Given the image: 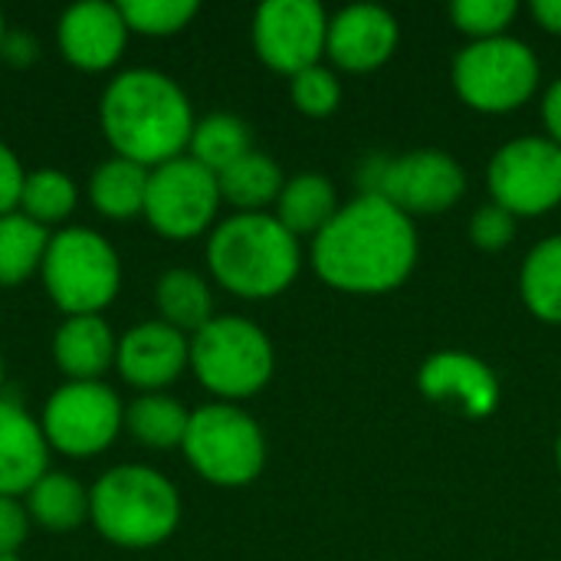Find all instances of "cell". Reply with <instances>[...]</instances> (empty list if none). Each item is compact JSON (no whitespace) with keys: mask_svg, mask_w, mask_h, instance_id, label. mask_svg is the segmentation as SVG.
<instances>
[{"mask_svg":"<svg viewBox=\"0 0 561 561\" xmlns=\"http://www.w3.org/2000/svg\"><path fill=\"white\" fill-rule=\"evenodd\" d=\"M417 230L408 214L378 194H358L312 237L316 276L352 296L398 289L417 266Z\"/></svg>","mask_w":561,"mask_h":561,"instance_id":"cell-1","label":"cell"},{"mask_svg":"<svg viewBox=\"0 0 561 561\" xmlns=\"http://www.w3.org/2000/svg\"><path fill=\"white\" fill-rule=\"evenodd\" d=\"M99 118L115 154L141 168L181 158L197 125L181 85L154 69L115 76L102 95Z\"/></svg>","mask_w":561,"mask_h":561,"instance_id":"cell-2","label":"cell"},{"mask_svg":"<svg viewBox=\"0 0 561 561\" xmlns=\"http://www.w3.org/2000/svg\"><path fill=\"white\" fill-rule=\"evenodd\" d=\"M299 240L273 214H233L207 240L214 279L240 299H273L299 276Z\"/></svg>","mask_w":561,"mask_h":561,"instance_id":"cell-3","label":"cell"},{"mask_svg":"<svg viewBox=\"0 0 561 561\" xmlns=\"http://www.w3.org/2000/svg\"><path fill=\"white\" fill-rule=\"evenodd\" d=\"M89 519L102 539L122 549H151L181 523V500L168 477L151 467H115L89 493Z\"/></svg>","mask_w":561,"mask_h":561,"instance_id":"cell-4","label":"cell"},{"mask_svg":"<svg viewBox=\"0 0 561 561\" xmlns=\"http://www.w3.org/2000/svg\"><path fill=\"white\" fill-rule=\"evenodd\" d=\"M273 345L260 325L240 316H214L191 339V368L197 381L227 398H253L273 378Z\"/></svg>","mask_w":561,"mask_h":561,"instance_id":"cell-5","label":"cell"},{"mask_svg":"<svg viewBox=\"0 0 561 561\" xmlns=\"http://www.w3.org/2000/svg\"><path fill=\"white\" fill-rule=\"evenodd\" d=\"M39 270L49 299L66 316H99L122 286L115 250L89 227H69L49 237Z\"/></svg>","mask_w":561,"mask_h":561,"instance_id":"cell-6","label":"cell"},{"mask_svg":"<svg viewBox=\"0 0 561 561\" xmlns=\"http://www.w3.org/2000/svg\"><path fill=\"white\" fill-rule=\"evenodd\" d=\"M539 59L529 43L503 33L490 39L467 43L454 59L457 95L490 115L516 112L539 89Z\"/></svg>","mask_w":561,"mask_h":561,"instance_id":"cell-7","label":"cell"},{"mask_svg":"<svg viewBox=\"0 0 561 561\" xmlns=\"http://www.w3.org/2000/svg\"><path fill=\"white\" fill-rule=\"evenodd\" d=\"M181 450L187 463L214 486H247L266 463L260 424L233 404L197 408L187 421Z\"/></svg>","mask_w":561,"mask_h":561,"instance_id":"cell-8","label":"cell"},{"mask_svg":"<svg viewBox=\"0 0 561 561\" xmlns=\"http://www.w3.org/2000/svg\"><path fill=\"white\" fill-rule=\"evenodd\" d=\"M362 194H378L414 220L450 210L467 191V171L440 148H417L398 158L375 154L362 168Z\"/></svg>","mask_w":561,"mask_h":561,"instance_id":"cell-9","label":"cell"},{"mask_svg":"<svg viewBox=\"0 0 561 561\" xmlns=\"http://www.w3.org/2000/svg\"><path fill=\"white\" fill-rule=\"evenodd\" d=\"M493 204L513 217H539L561 204V148L549 135L506 141L486 171Z\"/></svg>","mask_w":561,"mask_h":561,"instance_id":"cell-10","label":"cell"},{"mask_svg":"<svg viewBox=\"0 0 561 561\" xmlns=\"http://www.w3.org/2000/svg\"><path fill=\"white\" fill-rule=\"evenodd\" d=\"M125 424L118 394L102 381H66L43 408L46 444L66 457H95L112 447Z\"/></svg>","mask_w":561,"mask_h":561,"instance_id":"cell-11","label":"cell"},{"mask_svg":"<svg viewBox=\"0 0 561 561\" xmlns=\"http://www.w3.org/2000/svg\"><path fill=\"white\" fill-rule=\"evenodd\" d=\"M220 207L217 174L197 164L194 158H174L151 171L145 217L168 240L201 237Z\"/></svg>","mask_w":561,"mask_h":561,"instance_id":"cell-12","label":"cell"},{"mask_svg":"<svg viewBox=\"0 0 561 561\" xmlns=\"http://www.w3.org/2000/svg\"><path fill=\"white\" fill-rule=\"evenodd\" d=\"M325 39L329 16L316 0H266L253 16L256 56L289 79L309 66H319Z\"/></svg>","mask_w":561,"mask_h":561,"instance_id":"cell-13","label":"cell"},{"mask_svg":"<svg viewBox=\"0 0 561 561\" xmlns=\"http://www.w3.org/2000/svg\"><path fill=\"white\" fill-rule=\"evenodd\" d=\"M417 388L427 401L457 408L460 414L483 421L500 404V381L493 368L470 352H437L417 371Z\"/></svg>","mask_w":561,"mask_h":561,"instance_id":"cell-14","label":"cell"},{"mask_svg":"<svg viewBox=\"0 0 561 561\" xmlns=\"http://www.w3.org/2000/svg\"><path fill=\"white\" fill-rule=\"evenodd\" d=\"M401 39V26L388 7L352 3L329 16V59L345 72H371L385 66Z\"/></svg>","mask_w":561,"mask_h":561,"instance_id":"cell-15","label":"cell"},{"mask_svg":"<svg viewBox=\"0 0 561 561\" xmlns=\"http://www.w3.org/2000/svg\"><path fill=\"white\" fill-rule=\"evenodd\" d=\"M125 36L128 26L118 3H105V0L72 3L59 16V30H56L62 59L85 72H102L115 66L125 49Z\"/></svg>","mask_w":561,"mask_h":561,"instance_id":"cell-16","label":"cell"},{"mask_svg":"<svg viewBox=\"0 0 561 561\" xmlns=\"http://www.w3.org/2000/svg\"><path fill=\"white\" fill-rule=\"evenodd\" d=\"M191 365V342L168 322H141L118 339L115 368L141 391L168 388Z\"/></svg>","mask_w":561,"mask_h":561,"instance_id":"cell-17","label":"cell"},{"mask_svg":"<svg viewBox=\"0 0 561 561\" xmlns=\"http://www.w3.org/2000/svg\"><path fill=\"white\" fill-rule=\"evenodd\" d=\"M49 444L43 427L16 404L0 398V496H23L46 477Z\"/></svg>","mask_w":561,"mask_h":561,"instance_id":"cell-18","label":"cell"},{"mask_svg":"<svg viewBox=\"0 0 561 561\" xmlns=\"http://www.w3.org/2000/svg\"><path fill=\"white\" fill-rule=\"evenodd\" d=\"M118 342L102 316H69L53 339V358L69 381H99L115 362Z\"/></svg>","mask_w":561,"mask_h":561,"instance_id":"cell-19","label":"cell"},{"mask_svg":"<svg viewBox=\"0 0 561 561\" xmlns=\"http://www.w3.org/2000/svg\"><path fill=\"white\" fill-rule=\"evenodd\" d=\"M339 210L335 187L325 174H296L283 184V194L276 201V220L299 240L306 233H319Z\"/></svg>","mask_w":561,"mask_h":561,"instance_id":"cell-20","label":"cell"},{"mask_svg":"<svg viewBox=\"0 0 561 561\" xmlns=\"http://www.w3.org/2000/svg\"><path fill=\"white\" fill-rule=\"evenodd\" d=\"M148 178H151V171L128 158H112V161L99 164L89 181L92 207L108 220H131V217L145 214Z\"/></svg>","mask_w":561,"mask_h":561,"instance_id":"cell-21","label":"cell"},{"mask_svg":"<svg viewBox=\"0 0 561 561\" xmlns=\"http://www.w3.org/2000/svg\"><path fill=\"white\" fill-rule=\"evenodd\" d=\"M283 184H286V178H283L279 164L263 151H250L237 164H230L227 171L217 174L220 201L233 204L240 214H263V207L279 201Z\"/></svg>","mask_w":561,"mask_h":561,"instance_id":"cell-22","label":"cell"},{"mask_svg":"<svg viewBox=\"0 0 561 561\" xmlns=\"http://www.w3.org/2000/svg\"><path fill=\"white\" fill-rule=\"evenodd\" d=\"M519 293L536 319L561 325V233L529 250L519 273Z\"/></svg>","mask_w":561,"mask_h":561,"instance_id":"cell-23","label":"cell"},{"mask_svg":"<svg viewBox=\"0 0 561 561\" xmlns=\"http://www.w3.org/2000/svg\"><path fill=\"white\" fill-rule=\"evenodd\" d=\"M26 513L49 533H72L89 516V493L66 473H46L26 493Z\"/></svg>","mask_w":561,"mask_h":561,"instance_id":"cell-24","label":"cell"},{"mask_svg":"<svg viewBox=\"0 0 561 561\" xmlns=\"http://www.w3.org/2000/svg\"><path fill=\"white\" fill-rule=\"evenodd\" d=\"M154 302H158L161 322H168L178 332H201L214 319L210 289L191 270H168L158 279Z\"/></svg>","mask_w":561,"mask_h":561,"instance_id":"cell-25","label":"cell"},{"mask_svg":"<svg viewBox=\"0 0 561 561\" xmlns=\"http://www.w3.org/2000/svg\"><path fill=\"white\" fill-rule=\"evenodd\" d=\"M253 151V135L250 125L230 112H214L194 125L191 135V158L204 164L207 171L220 174L230 164H237L243 154Z\"/></svg>","mask_w":561,"mask_h":561,"instance_id":"cell-26","label":"cell"},{"mask_svg":"<svg viewBox=\"0 0 561 561\" xmlns=\"http://www.w3.org/2000/svg\"><path fill=\"white\" fill-rule=\"evenodd\" d=\"M187 421H191V411L181 401L164 398V394H141L125 411L128 434L151 450L181 447L187 434Z\"/></svg>","mask_w":561,"mask_h":561,"instance_id":"cell-27","label":"cell"},{"mask_svg":"<svg viewBox=\"0 0 561 561\" xmlns=\"http://www.w3.org/2000/svg\"><path fill=\"white\" fill-rule=\"evenodd\" d=\"M49 247L46 227L23 214L0 217V286H16L43 266Z\"/></svg>","mask_w":561,"mask_h":561,"instance_id":"cell-28","label":"cell"},{"mask_svg":"<svg viewBox=\"0 0 561 561\" xmlns=\"http://www.w3.org/2000/svg\"><path fill=\"white\" fill-rule=\"evenodd\" d=\"M20 214L36 220L39 227L46 224H59L76 210V184L69 174L43 168L26 174L23 181V194H20Z\"/></svg>","mask_w":561,"mask_h":561,"instance_id":"cell-29","label":"cell"},{"mask_svg":"<svg viewBox=\"0 0 561 561\" xmlns=\"http://www.w3.org/2000/svg\"><path fill=\"white\" fill-rule=\"evenodd\" d=\"M125 26L141 36H171L197 16V0H122Z\"/></svg>","mask_w":561,"mask_h":561,"instance_id":"cell-30","label":"cell"},{"mask_svg":"<svg viewBox=\"0 0 561 561\" xmlns=\"http://www.w3.org/2000/svg\"><path fill=\"white\" fill-rule=\"evenodd\" d=\"M293 105L309 118H325L342 105V82L325 66H309L289 79Z\"/></svg>","mask_w":561,"mask_h":561,"instance_id":"cell-31","label":"cell"},{"mask_svg":"<svg viewBox=\"0 0 561 561\" xmlns=\"http://www.w3.org/2000/svg\"><path fill=\"white\" fill-rule=\"evenodd\" d=\"M519 3L516 0H457L450 3V20L457 23L460 33L473 39H490L503 36L506 26L516 20Z\"/></svg>","mask_w":561,"mask_h":561,"instance_id":"cell-32","label":"cell"},{"mask_svg":"<svg viewBox=\"0 0 561 561\" xmlns=\"http://www.w3.org/2000/svg\"><path fill=\"white\" fill-rule=\"evenodd\" d=\"M516 237V217L510 210H503L500 204H486L470 217V240L477 250L496 253L503 247H510Z\"/></svg>","mask_w":561,"mask_h":561,"instance_id":"cell-33","label":"cell"},{"mask_svg":"<svg viewBox=\"0 0 561 561\" xmlns=\"http://www.w3.org/2000/svg\"><path fill=\"white\" fill-rule=\"evenodd\" d=\"M30 513L13 496H0V559H13V552L26 542Z\"/></svg>","mask_w":561,"mask_h":561,"instance_id":"cell-34","label":"cell"},{"mask_svg":"<svg viewBox=\"0 0 561 561\" xmlns=\"http://www.w3.org/2000/svg\"><path fill=\"white\" fill-rule=\"evenodd\" d=\"M23 168L16 161V154L0 141V217L13 214L20 207V194H23Z\"/></svg>","mask_w":561,"mask_h":561,"instance_id":"cell-35","label":"cell"},{"mask_svg":"<svg viewBox=\"0 0 561 561\" xmlns=\"http://www.w3.org/2000/svg\"><path fill=\"white\" fill-rule=\"evenodd\" d=\"M542 118H546V128H549V138L561 148V79H556L542 99Z\"/></svg>","mask_w":561,"mask_h":561,"instance_id":"cell-36","label":"cell"},{"mask_svg":"<svg viewBox=\"0 0 561 561\" xmlns=\"http://www.w3.org/2000/svg\"><path fill=\"white\" fill-rule=\"evenodd\" d=\"M533 16L542 30L561 33V0H533Z\"/></svg>","mask_w":561,"mask_h":561,"instance_id":"cell-37","label":"cell"},{"mask_svg":"<svg viewBox=\"0 0 561 561\" xmlns=\"http://www.w3.org/2000/svg\"><path fill=\"white\" fill-rule=\"evenodd\" d=\"M556 460H559V470H561V434H559V444H556Z\"/></svg>","mask_w":561,"mask_h":561,"instance_id":"cell-38","label":"cell"},{"mask_svg":"<svg viewBox=\"0 0 561 561\" xmlns=\"http://www.w3.org/2000/svg\"><path fill=\"white\" fill-rule=\"evenodd\" d=\"M0 46H3V13H0Z\"/></svg>","mask_w":561,"mask_h":561,"instance_id":"cell-39","label":"cell"},{"mask_svg":"<svg viewBox=\"0 0 561 561\" xmlns=\"http://www.w3.org/2000/svg\"><path fill=\"white\" fill-rule=\"evenodd\" d=\"M0 385H3V358H0Z\"/></svg>","mask_w":561,"mask_h":561,"instance_id":"cell-40","label":"cell"},{"mask_svg":"<svg viewBox=\"0 0 561 561\" xmlns=\"http://www.w3.org/2000/svg\"><path fill=\"white\" fill-rule=\"evenodd\" d=\"M0 561H20V559H16V556H13V559H0Z\"/></svg>","mask_w":561,"mask_h":561,"instance_id":"cell-41","label":"cell"}]
</instances>
